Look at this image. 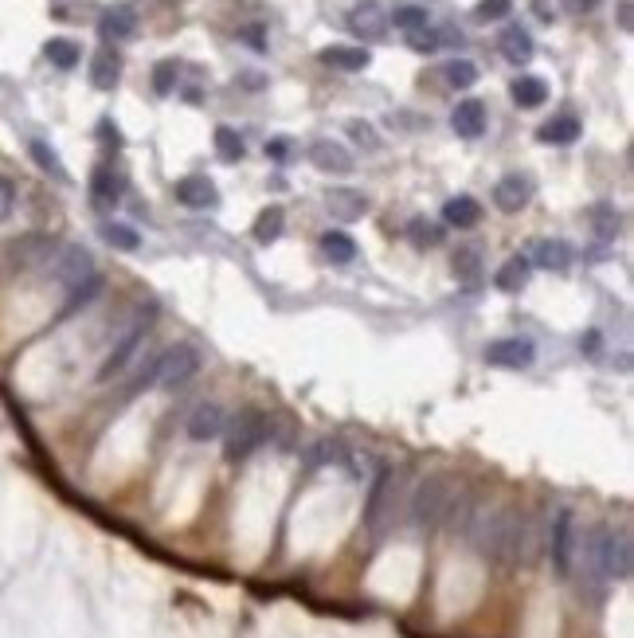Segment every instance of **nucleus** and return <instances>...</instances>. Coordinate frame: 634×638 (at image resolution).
Segmentation results:
<instances>
[{
	"label": "nucleus",
	"mask_w": 634,
	"mask_h": 638,
	"mask_svg": "<svg viewBox=\"0 0 634 638\" xmlns=\"http://www.w3.org/2000/svg\"><path fill=\"white\" fill-rule=\"evenodd\" d=\"M98 294H102V278H98V274H91L87 282H79V286H75V290L67 294V306L59 310V321H63V318H71V314H79L83 306H91V302H94V298H98Z\"/></svg>",
	"instance_id": "30"
},
{
	"label": "nucleus",
	"mask_w": 634,
	"mask_h": 638,
	"mask_svg": "<svg viewBox=\"0 0 634 638\" xmlns=\"http://www.w3.org/2000/svg\"><path fill=\"white\" fill-rule=\"evenodd\" d=\"M451 126L458 137H466V141H474V137L486 134V106L478 102V98H466V102H458L451 114Z\"/></svg>",
	"instance_id": "15"
},
{
	"label": "nucleus",
	"mask_w": 634,
	"mask_h": 638,
	"mask_svg": "<svg viewBox=\"0 0 634 638\" xmlns=\"http://www.w3.org/2000/svg\"><path fill=\"white\" fill-rule=\"evenodd\" d=\"M349 32L364 40V44H376V40H384L388 36V12L380 8V4H357L353 12H349Z\"/></svg>",
	"instance_id": "10"
},
{
	"label": "nucleus",
	"mask_w": 634,
	"mask_h": 638,
	"mask_svg": "<svg viewBox=\"0 0 634 638\" xmlns=\"http://www.w3.org/2000/svg\"><path fill=\"white\" fill-rule=\"evenodd\" d=\"M59 251V243L51 235H24L20 243H12V259L20 267H40V263H51V255Z\"/></svg>",
	"instance_id": "17"
},
{
	"label": "nucleus",
	"mask_w": 634,
	"mask_h": 638,
	"mask_svg": "<svg viewBox=\"0 0 634 638\" xmlns=\"http://www.w3.org/2000/svg\"><path fill=\"white\" fill-rule=\"evenodd\" d=\"M286 153H290V141H286V137H274V141H267V157L282 161Z\"/></svg>",
	"instance_id": "46"
},
{
	"label": "nucleus",
	"mask_w": 634,
	"mask_h": 638,
	"mask_svg": "<svg viewBox=\"0 0 634 638\" xmlns=\"http://www.w3.org/2000/svg\"><path fill=\"white\" fill-rule=\"evenodd\" d=\"M408 47L415 51H439V28H419V32H411L408 36Z\"/></svg>",
	"instance_id": "42"
},
{
	"label": "nucleus",
	"mask_w": 634,
	"mask_h": 638,
	"mask_svg": "<svg viewBox=\"0 0 634 638\" xmlns=\"http://www.w3.org/2000/svg\"><path fill=\"white\" fill-rule=\"evenodd\" d=\"M427 20H431V16H427V8H419V4H404V8H396V12H392V16H388V24H396V28H400V32H419V28H427Z\"/></svg>",
	"instance_id": "35"
},
{
	"label": "nucleus",
	"mask_w": 634,
	"mask_h": 638,
	"mask_svg": "<svg viewBox=\"0 0 634 638\" xmlns=\"http://www.w3.org/2000/svg\"><path fill=\"white\" fill-rule=\"evenodd\" d=\"M102 239L110 243V247H118V251H137L141 247V235L134 228H126V224H106L102 228Z\"/></svg>",
	"instance_id": "38"
},
{
	"label": "nucleus",
	"mask_w": 634,
	"mask_h": 638,
	"mask_svg": "<svg viewBox=\"0 0 634 638\" xmlns=\"http://www.w3.org/2000/svg\"><path fill=\"white\" fill-rule=\"evenodd\" d=\"M177 200H181L184 208L204 212V208H216V204H220V188L208 181L204 173H192V177H181V181H177Z\"/></svg>",
	"instance_id": "12"
},
{
	"label": "nucleus",
	"mask_w": 634,
	"mask_h": 638,
	"mask_svg": "<svg viewBox=\"0 0 634 638\" xmlns=\"http://www.w3.org/2000/svg\"><path fill=\"white\" fill-rule=\"evenodd\" d=\"M216 153H220V161H243L247 145H243V137L235 134L231 126H220L216 130Z\"/></svg>",
	"instance_id": "37"
},
{
	"label": "nucleus",
	"mask_w": 634,
	"mask_h": 638,
	"mask_svg": "<svg viewBox=\"0 0 634 638\" xmlns=\"http://www.w3.org/2000/svg\"><path fill=\"white\" fill-rule=\"evenodd\" d=\"M28 153H32V161H36V165L44 169L47 177H55V181H67V169H63L59 153H55V149H51L47 141H40V137H36V141L28 145Z\"/></svg>",
	"instance_id": "33"
},
{
	"label": "nucleus",
	"mask_w": 634,
	"mask_h": 638,
	"mask_svg": "<svg viewBox=\"0 0 634 638\" xmlns=\"http://www.w3.org/2000/svg\"><path fill=\"white\" fill-rule=\"evenodd\" d=\"M134 32H137V12L130 4H118V8L102 12V20H98V36H102L106 44H122V40H130Z\"/></svg>",
	"instance_id": "14"
},
{
	"label": "nucleus",
	"mask_w": 634,
	"mask_h": 638,
	"mask_svg": "<svg viewBox=\"0 0 634 638\" xmlns=\"http://www.w3.org/2000/svg\"><path fill=\"white\" fill-rule=\"evenodd\" d=\"M321 63L325 67H337V71H364L368 63H372V55L364 51V47H325L321 51Z\"/></svg>",
	"instance_id": "26"
},
{
	"label": "nucleus",
	"mask_w": 634,
	"mask_h": 638,
	"mask_svg": "<svg viewBox=\"0 0 634 638\" xmlns=\"http://www.w3.org/2000/svg\"><path fill=\"white\" fill-rule=\"evenodd\" d=\"M486 361L498 368H529L537 361V349L525 337H501V341L486 345Z\"/></svg>",
	"instance_id": "8"
},
{
	"label": "nucleus",
	"mask_w": 634,
	"mask_h": 638,
	"mask_svg": "<svg viewBox=\"0 0 634 638\" xmlns=\"http://www.w3.org/2000/svg\"><path fill=\"white\" fill-rule=\"evenodd\" d=\"M584 220L591 224L599 243H615L619 231H623V212L615 204H591L588 212H584Z\"/></svg>",
	"instance_id": "20"
},
{
	"label": "nucleus",
	"mask_w": 634,
	"mask_h": 638,
	"mask_svg": "<svg viewBox=\"0 0 634 638\" xmlns=\"http://www.w3.org/2000/svg\"><path fill=\"white\" fill-rule=\"evenodd\" d=\"M224 431H227V458L243 462V458H251L271 439V419L263 411H243L235 423H227Z\"/></svg>",
	"instance_id": "3"
},
{
	"label": "nucleus",
	"mask_w": 634,
	"mask_h": 638,
	"mask_svg": "<svg viewBox=\"0 0 634 638\" xmlns=\"http://www.w3.org/2000/svg\"><path fill=\"white\" fill-rule=\"evenodd\" d=\"M572 247L564 243V239H541L537 247H533V259L529 263H537L541 271H556V274H564L568 267H572Z\"/></svg>",
	"instance_id": "21"
},
{
	"label": "nucleus",
	"mask_w": 634,
	"mask_h": 638,
	"mask_svg": "<svg viewBox=\"0 0 634 638\" xmlns=\"http://www.w3.org/2000/svg\"><path fill=\"white\" fill-rule=\"evenodd\" d=\"M513 102L521 106V110H537L548 102V83L537 79V75H521L517 83H513Z\"/></svg>",
	"instance_id": "27"
},
{
	"label": "nucleus",
	"mask_w": 634,
	"mask_h": 638,
	"mask_svg": "<svg viewBox=\"0 0 634 638\" xmlns=\"http://www.w3.org/2000/svg\"><path fill=\"white\" fill-rule=\"evenodd\" d=\"M239 36H243V40H247V44L255 47V51H267V44H263V28H243V32H239Z\"/></svg>",
	"instance_id": "47"
},
{
	"label": "nucleus",
	"mask_w": 634,
	"mask_h": 638,
	"mask_svg": "<svg viewBox=\"0 0 634 638\" xmlns=\"http://www.w3.org/2000/svg\"><path fill=\"white\" fill-rule=\"evenodd\" d=\"M454 502V482L447 474H427L415 494H411L408 517L415 529H435L439 521H447V509Z\"/></svg>",
	"instance_id": "2"
},
{
	"label": "nucleus",
	"mask_w": 634,
	"mask_h": 638,
	"mask_svg": "<svg viewBox=\"0 0 634 638\" xmlns=\"http://www.w3.org/2000/svg\"><path fill=\"white\" fill-rule=\"evenodd\" d=\"M310 161H314V169L321 173H353V153L341 145V141H329V137H321L310 145Z\"/></svg>",
	"instance_id": "13"
},
{
	"label": "nucleus",
	"mask_w": 634,
	"mask_h": 638,
	"mask_svg": "<svg viewBox=\"0 0 634 638\" xmlns=\"http://www.w3.org/2000/svg\"><path fill=\"white\" fill-rule=\"evenodd\" d=\"M224 427H227V415L216 400H204L200 408L188 415V423H184V431H188V439H192V443L220 439V435H224Z\"/></svg>",
	"instance_id": "9"
},
{
	"label": "nucleus",
	"mask_w": 634,
	"mask_h": 638,
	"mask_svg": "<svg viewBox=\"0 0 634 638\" xmlns=\"http://www.w3.org/2000/svg\"><path fill=\"white\" fill-rule=\"evenodd\" d=\"M321 251H325L329 263H353L357 259V243L345 231H325L321 235Z\"/></svg>",
	"instance_id": "28"
},
{
	"label": "nucleus",
	"mask_w": 634,
	"mask_h": 638,
	"mask_svg": "<svg viewBox=\"0 0 634 638\" xmlns=\"http://www.w3.org/2000/svg\"><path fill=\"white\" fill-rule=\"evenodd\" d=\"M619 24H623V28H627V32H631V4H627V0H623V4H619Z\"/></svg>",
	"instance_id": "48"
},
{
	"label": "nucleus",
	"mask_w": 634,
	"mask_h": 638,
	"mask_svg": "<svg viewBox=\"0 0 634 638\" xmlns=\"http://www.w3.org/2000/svg\"><path fill=\"white\" fill-rule=\"evenodd\" d=\"M12 208H16V184L8 181V177H0V220H8Z\"/></svg>",
	"instance_id": "43"
},
{
	"label": "nucleus",
	"mask_w": 634,
	"mask_h": 638,
	"mask_svg": "<svg viewBox=\"0 0 634 638\" xmlns=\"http://www.w3.org/2000/svg\"><path fill=\"white\" fill-rule=\"evenodd\" d=\"M560 8L572 12V16H588V12L599 8V0H560Z\"/></svg>",
	"instance_id": "44"
},
{
	"label": "nucleus",
	"mask_w": 634,
	"mask_h": 638,
	"mask_svg": "<svg viewBox=\"0 0 634 638\" xmlns=\"http://www.w3.org/2000/svg\"><path fill=\"white\" fill-rule=\"evenodd\" d=\"M580 345H584L588 353H595V349H599V337H595V329H591V333H588V341H580Z\"/></svg>",
	"instance_id": "49"
},
{
	"label": "nucleus",
	"mask_w": 634,
	"mask_h": 638,
	"mask_svg": "<svg viewBox=\"0 0 634 638\" xmlns=\"http://www.w3.org/2000/svg\"><path fill=\"white\" fill-rule=\"evenodd\" d=\"M122 188H126V181H122V173H114L110 165H98L91 177V200L94 208H114L118 200H122Z\"/></svg>",
	"instance_id": "16"
},
{
	"label": "nucleus",
	"mask_w": 634,
	"mask_h": 638,
	"mask_svg": "<svg viewBox=\"0 0 634 638\" xmlns=\"http://www.w3.org/2000/svg\"><path fill=\"white\" fill-rule=\"evenodd\" d=\"M196 372H200V353L192 345H177V349H165L149 365V384H157V388H181Z\"/></svg>",
	"instance_id": "4"
},
{
	"label": "nucleus",
	"mask_w": 634,
	"mask_h": 638,
	"mask_svg": "<svg viewBox=\"0 0 634 638\" xmlns=\"http://www.w3.org/2000/svg\"><path fill=\"white\" fill-rule=\"evenodd\" d=\"M482 271H486L482 251H478V247H458V255H454V274H458L466 286H474V282H482Z\"/></svg>",
	"instance_id": "31"
},
{
	"label": "nucleus",
	"mask_w": 634,
	"mask_h": 638,
	"mask_svg": "<svg viewBox=\"0 0 634 638\" xmlns=\"http://www.w3.org/2000/svg\"><path fill=\"white\" fill-rule=\"evenodd\" d=\"M349 134L357 137L361 145H368V149H376V134H372V126H368V122H349Z\"/></svg>",
	"instance_id": "45"
},
{
	"label": "nucleus",
	"mask_w": 634,
	"mask_h": 638,
	"mask_svg": "<svg viewBox=\"0 0 634 638\" xmlns=\"http://www.w3.org/2000/svg\"><path fill=\"white\" fill-rule=\"evenodd\" d=\"M548 548H552V568H556L560 576H572L576 552H580V529H576V513H572V509H556V513H552Z\"/></svg>",
	"instance_id": "5"
},
{
	"label": "nucleus",
	"mask_w": 634,
	"mask_h": 638,
	"mask_svg": "<svg viewBox=\"0 0 634 638\" xmlns=\"http://www.w3.org/2000/svg\"><path fill=\"white\" fill-rule=\"evenodd\" d=\"M498 51H501V59H509L513 67H525L529 59H533V36L521 28V24H509L505 32L498 36Z\"/></svg>",
	"instance_id": "18"
},
{
	"label": "nucleus",
	"mask_w": 634,
	"mask_h": 638,
	"mask_svg": "<svg viewBox=\"0 0 634 638\" xmlns=\"http://www.w3.org/2000/svg\"><path fill=\"white\" fill-rule=\"evenodd\" d=\"M584 564H588L591 580L603 584H623L631 576L634 552H631V533L627 529H595L588 541H580Z\"/></svg>",
	"instance_id": "1"
},
{
	"label": "nucleus",
	"mask_w": 634,
	"mask_h": 638,
	"mask_svg": "<svg viewBox=\"0 0 634 638\" xmlns=\"http://www.w3.org/2000/svg\"><path fill=\"white\" fill-rule=\"evenodd\" d=\"M173 87H177V63H173V59H165V63H157V67H153V91L173 94Z\"/></svg>",
	"instance_id": "41"
},
{
	"label": "nucleus",
	"mask_w": 634,
	"mask_h": 638,
	"mask_svg": "<svg viewBox=\"0 0 634 638\" xmlns=\"http://www.w3.org/2000/svg\"><path fill=\"white\" fill-rule=\"evenodd\" d=\"M509 12H513V0H478V8H474V20L490 24V20H505Z\"/></svg>",
	"instance_id": "39"
},
{
	"label": "nucleus",
	"mask_w": 634,
	"mask_h": 638,
	"mask_svg": "<svg viewBox=\"0 0 634 638\" xmlns=\"http://www.w3.org/2000/svg\"><path fill=\"white\" fill-rule=\"evenodd\" d=\"M325 204H329V212H333L337 220H345V224L361 220L364 212H368V196L357 192V188H329Z\"/></svg>",
	"instance_id": "19"
},
{
	"label": "nucleus",
	"mask_w": 634,
	"mask_h": 638,
	"mask_svg": "<svg viewBox=\"0 0 634 638\" xmlns=\"http://www.w3.org/2000/svg\"><path fill=\"white\" fill-rule=\"evenodd\" d=\"M580 134H584V126H580V118H572V114H560V118L544 122L541 130H537V137H541L544 145H572Z\"/></svg>",
	"instance_id": "25"
},
{
	"label": "nucleus",
	"mask_w": 634,
	"mask_h": 638,
	"mask_svg": "<svg viewBox=\"0 0 634 638\" xmlns=\"http://www.w3.org/2000/svg\"><path fill=\"white\" fill-rule=\"evenodd\" d=\"M529 278H533V263H529L525 255H513V259L494 274V286L505 290V294H517V290H525V286H529Z\"/></svg>",
	"instance_id": "24"
},
{
	"label": "nucleus",
	"mask_w": 634,
	"mask_h": 638,
	"mask_svg": "<svg viewBox=\"0 0 634 638\" xmlns=\"http://www.w3.org/2000/svg\"><path fill=\"white\" fill-rule=\"evenodd\" d=\"M443 220L458 231L478 228V220H482V204H478L474 196H454V200L443 204Z\"/></svg>",
	"instance_id": "23"
},
{
	"label": "nucleus",
	"mask_w": 634,
	"mask_h": 638,
	"mask_svg": "<svg viewBox=\"0 0 634 638\" xmlns=\"http://www.w3.org/2000/svg\"><path fill=\"white\" fill-rule=\"evenodd\" d=\"M44 55H47V63L59 67V71H75V67H79V44H75V40L55 36V40L44 44Z\"/></svg>",
	"instance_id": "29"
},
{
	"label": "nucleus",
	"mask_w": 634,
	"mask_h": 638,
	"mask_svg": "<svg viewBox=\"0 0 634 638\" xmlns=\"http://www.w3.org/2000/svg\"><path fill=\"white\" fill-rule=\"evenodd\" d=\"M94 274V259L87 247H59L55 255H51V278L59 282V286H67V290H75L79 282H87Z\"/></svg>",
	"instance_id": "7"
},
{
	"label": "nucleus",
	"mask_w": 634,
	"mask_h": 638,
	"mask_svg": "<svg viewBox=\"0 0 634 638\" xmlns=\"http://www.w3.org/2000/svg\"><path fill=\"white\" fill-rule=\"evenodd\" d=\"M408 239L423 251V247H439V239H443V228L439 224H431L427 216H415L408 224Z\"/></svg>",
	"instance_id": "36"
},
{
	"label": "nucleus",
	"mask_w": 634,
	"mask_h": 638,
	"mask_svg": "<svg viewBox=\"0 0 634 638\" xmlns=\"http://www.w3.org/2000/svg\"><path fill=\"white\" fill-rule=\"evenodd\" d=\"M443 75H447V87L470 91V87L478 83V63H474V59H451V63L443 67Z\"/></svg>",
	"instance_id": "32"
},
{
	"label": "nucleus",
	"mask_w": 634,
	"mask_h": 638,
	"mask_svg": "<svg viewBox=\"0 0 634 638\" xmlns=\"http://www.w3.org/2000/svg\"><path fill=\"white\" fill-rule=\"evenodd\" d=\"M118 79H122V55L114 47H102L91 59V83L98 91H114Z\"/></svg>",
	"instance_id": "22"
},
{
	"label": "nucleus",
	"mask_w": 634,
	"mask_h": 638,
	"mask_svg": "<svg viewBox=\"0 0 634 638\" xmlns=\"http://www.w3.org/2000/svg\"><path fill=\"white\" fill-rule=\"evenodd\" d=\"M533 8H537V16H541V20H552V12H548V4H544V0H537Z\"/></svg>",
	"instance_id": "50"
},
{
	"label": "nucleus",
	"mask_w": 634,
	"mask_h": 638,
	"mask_svg": "<svg viewBox=\"0 0 634 638\" xmlns=\"http://www.w3.org/2000/svg\"><path fill=\"white\" fill-rule=\"evenodd\" d=\"M310 462H314V466L345 462V447H341V443H333V439H321V443H314V451H310Z\"/></svg>",
	"instance_id": "40"
},
{
	"label": "nucleus",
	"mask_w": 634,
	"mask_h": 638,
	"mask_svg": "<svg viewBox=\"0 0 634 638\" xmlns=\"http://www.w3.org/2000/svg\"><path fill=\"white\" fill-rule=\"evenodd\" d=\"M149 321H153V306H137L134 321L122 329V337L114 341V349L106 353V361H102V368H98V380H110V376H118L122 368L130 365V357L137 353L141 337L149 333Z\"/></svg>",
	"instance_id": "6"
},
{
	"label": "nucleus",
	"mask_w": 634,
	"mask_h": 638,
	"mask_svg": "<svg viewBox=\"0 0 634 638\" xmlns=\"http://www.w3.org/2000/svg\"><path fill=\"white\" fill-rule=\"evenodd\" d=\"M282 228H286V212H282L278 204H271V208H263L259 220H255V239H259V243H274V239L282 235Z\"/></svg>",
	"instance_id": "34"
},
{
	"label": "nucleus",
	"mask_w": 634,
	"mask_h": 638,
	"mask_svg": "<svg viewBox=\"0 0 634 638\" xmlns=\"http://www.w3.org/2000/svg\"><path fill=\"white\" fill-rule=\"evenodd\" d=\"M533 200V181L525 177V173H505L498 184H494V204H498L501 212H521L525 204Z\"/></svg>",
	"instance_id": "11"
}]
</instances>
